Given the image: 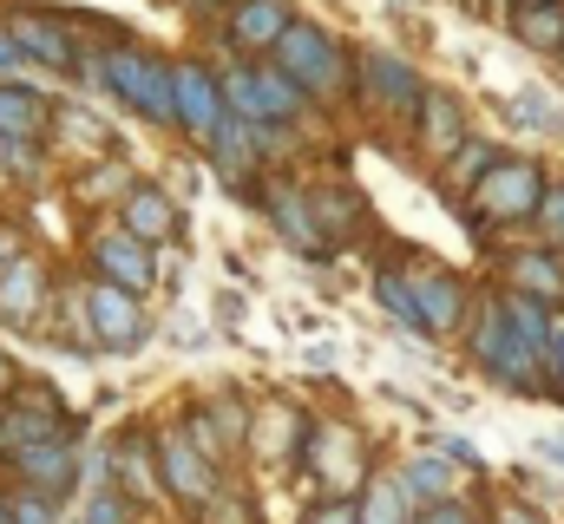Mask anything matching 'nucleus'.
I'll use <instances>...</instances> for the list:
<instances>
[{"mask_svg": "<svg viewBox=\"0 0 564 524\" xmlns=\"http://www.w3.org/2000/svg\"><path fill=\"white\" fill-rule=\"evenodd\" d=\"M79 20V13H73ZM79 33L99 40V73H106V99L126 106L132 119L158 131H177V86H171V53L151 46L139 33L112 26V20H79Z\"/></svg>", "mask_w": 564, "mask_h": 524, "instance_id": "nucleus-1", "label": "nucleus"}, {"mask_svg": "<svg viewBox=\"0 0 564 524\" xmlns=\"http://www.w3.org/2000/svg\"><path fill=\"white\" fill-rule=\"evenodd\" d=\"M466 354H473V368L492 381V387L506 393H552V374H545V354H532L525 341H519V328H512V315H506V295H492V302H479V315L466 321Z\"/></svg>", "mask_w": 564, "mask_h": 524, "instance_id": "nucleus-2", "label": "nucleus"}, {"mask_svg": "<svg viewBox=\"0 0 564 524\" xmlns=\"http://www.w3.org/2000/svg\"><path fill=\"white\" fill-rule=\"evenodd\" d=\"M270 59L308 92V106H335V99H348V86H355V53H348L322 20H308V13L289 20V33L276 40Z\"/></svg>", "mask_w": 564, "mask_h": 524, "instance_id": "nucleus-3", "label": "nucleus"}, {"mask_svg": "<svg viewBox=\"0 0 564 524\" xmlns=\"http://www.w3.org/2000/svg\"><path fill=\"white\" fill-rule=\"evenodd\" d=\"M224 99H230V119H250V125H276L295 131L308 119V92L282 73L276 59H224Z\"/></svg>", "mask_w": 564, "mask_h": 524, "instance_id": "nucleus-4", "label": "nucleus"}, {"mask_svg": "<svg viewBox=\"0 0 564 524\" xmlns=\"http://www.w3.org/2000/svg\"><path fill=\"white\" fill-rule=\"evenodd\" d=\"M539 204H545V171H539L532 157H499V164L479 177V190L459 204V223H466L473 237H486V230H499V223H532Z\"/></svg>", "mask_w": 564, "mask_h": 524, "instance_id": "nucleus-5", "label": "nucleus"}, {"mask_svg": "<svg viewBox=\"0 0 564 524\" xmlns=\"http://www.w3.org/2000/svg\"><path fill=\"white\" fill-rule=\"evenodd\" d=\"M348 99H355L361 112H375V119H408V125H414V112H421V99H426V79L408 53L368 46V53H355V86H348Z\"/></svg>", "mask_w": 564, "mask_h": 524, "instance_id": "nucleus-6", "label": "nucleus"}, {"mask_svg": "<svg viewBox=\"0 0 564 524\" xmlns=\"http://www.w3.org/2000/svg\"><path fill=\"white\" fill-rule=\"evenodd\" d=\"M0 26L13 33V46H20L26 66H46V73L73 79V66H79V53H86L73 13H59V7H26V0H20V7L0 13Z\"/></svg>", "mask_w": 564, "mask_h": 524, "instance_id": "nucleus-7", "label": "nucleus"}, {"mask_svg": "<svg viewBox=\"0 0 564 524\" xmlns=\"http://www.w3.org/2000/svg\"><path fill=\"white\" fill-rule=\"evenodd\" d=\"M171 86H177V138H184L191 151H210V138H217L224 119H230L224 73H217L210 59L184 53V59H171Z\"/></svg>", "mask_w": 564, "mask_h": 524, "instance_id": "nucleus-8", "label": "nucleus"}, {"mask_svg": "<svg viewBox=\"0 0 564 524\" xmlns=\"http://www.w3.org/2000/svg\"><path fill=\"white\" fill-rule=\"evenodd\" d=\"M158 439V485L177 499V505H191V512H204V505H217V459L191 439V426L184 419H171V426H158L151 433Z\"/></svg>", "mask_w": 564, "mask_h": 524, "instance_id": "nucleus-9", "label": "nucleus"}, {"mask_svg": "<svg viewBox=\"0 0 564 524\" xmlns=\"http://www.w3.org/2000/svg\"><path fill=\"white\" fill-rule=\"evenodd\" d=\"M86 328H93L99 354H139L144 341H151V328H158V321H151L144 295L119 288V282L86 275Z\"/></svg>", "mask_w": 564, "mask_h": 524, "instance_id": "nucleus-10", "label": "nucleus"}, {"mask_svg": "<svg viewBox=\"0 0 564 524\" xmlns=\"http://www.w3.org/2000/svg\"><path fill=\"white\" fill-rule=\"evenodd\" d=\"M86 275L119 282V288H132V295H151V288H158V250L139 243L126 223H93V230H86Z\"/></svg>", "mask_w": 564, "mask_h": 524, "instance_id": "nucleus-11", "label": "nucleus"}, {"mask_svg": "<svg viewBox=\"0 0 564 524\" xmlns=\"http://www.w3.org/2000/svg\"><path fill=\"white\" fill-rule=\"evenodd\" d=\"M53 295H59L53 262L40 256V250H26V256L0 275V328H13V335H46Z\"/></svg>", "mask_w": 564, "mask_h": 524, "instance_id": "nucleus-12", "label": "nucleus"}, {"mask_svg": "<svg viewBox=\"0 0 564 524\" xmlns=\"http://www.w3.org/2000/svg\"><path fill=\"white\" fill-rule=\"evenodd\" d=\"M257 210H263V223L276 230L295 256H308V262H328V256H335V250L322 243V230H315L308 184H295V177H263V190H257Z\"/></svg>", "mask_w": 564, "mask_h": 524, "instance_id": "nucleus-13", "label": "nucleus"}, {"mask_svg": "<svg viewBox=\"0 0 564 524\" xmlns=\"http://www.w3.org/2000/svg\"><path fill=\"white\" fill-rule=\"evenodd\" d=\"M7 466H13L20 485H33V492H46V499H66V492L79 485V472H86V459H79V426L46 433V439H26Z\"/></svg>", "mask_w": 564, "mask_h": 524, "instance_id": "nucleus-14", "label": "nucleus"}, {"mask_svg": "<svg viewBox=\"0 0 564 524\" xmlns=\"http://www.w3.org/2000/svg\"><path fill=\"white\" fill-rule=\"evenodd\" d=\"M289 20H295L289 0H237V7L224 13V53H237V59H270L276 40L289 33Z\"/></svg>", "mask_w": 564, "mask_h": 524, "instance_id": "nucleus-15", "label": "nucleus"}, {"mask_svg": "<svg viewBox=\"0 0 564 524\" xmlns=\"http://www.w3.org/2000/svg\"><path fill=\"white\" fill-rule=\"evenodd\" d=\"M112 210H119V223H126L139 243H151V250H164V243H177V237H184V210H177V197H171L164 184H144V177H139Z\"/></svg>", "mask_w": 564, "mask_h": 524, "instance_id": "nucleus-16", "label": "nucleus"}, {"mask_svg": "<svg viewBox=\"0 0 564 524\" xmlns=\"http://www.w3.org/2000/svg\"><path fill=\"white\" fill-rule=\"evenodd\" d=\"M459 138H466V106L453 99V92H440V86H426L421 112H414V144H421V157L440 171L453 151H459Z\"/></svg>", "mask_w": 564, "mask_h": 524, "instance_id": "nucleus-17", "label": "nucleus"}, {"mask_svg": "<svg viewBox=\"0 0 564 524\" xmlns=\"http://www.w3.org/2000/svg\"><path fill=\"white\" fill-rule=\"evenodd\" d=\"M408 275H414V295H421L426 335H433V341H440V335H459V328H466V308H473L466 282H459L453 269H408Z\"/></svg>", "mask_w": 564, "mask_h": 524, "instance_id": "nucleus-18", "label": "nucleus"}, {"mask_svg": "<svg viewBox=\"0 0 564 524\" xmlns=\"http://www.w3.org/2000/svg\"><path fill=\"white\" fill-rule=\"evenodd\" d=\"M59 119V99H46L40 86L26 79H0V138H26V144H46Z\"/></svg>", "mask_w": 564, "mask_h": 524, "instance_id": "nucleus-19", "label": "nucleus"}, {"mask_svg": "<svg viewBox=\"0 0 564 524\" xmlns=\"http://www.w3.org/2000/svg\"><path fill=\"white\" fill-rule=\"evenodd\" d=\"M308 204H315V230H322L328 250H348V243L368 230V197H361L355 184H315Z\"/></svg>", "mask_w": 564, "mask_h": 524, "instance_id": "nucleus-20", "label": "nucleus"}, {"mask_svg": "<svg viewBox=\"0 0 564 524\" xmlns=\"http://www.w3.org/2000/svg\"><path fill=\"white\" fill-rule=\"evenodd\" d=\"M106 485H119L132 505H144V499H151V485H158V439H151V433H139V426H132V433L106 452Z\"/></svg>", "mask_w": 564, "mask_h": 524, "instance_id": "nucleus-21", "label": "nucleus"}, {"mask_svg": "<svg viewBox=\"0 0 564 524\" xmlns=\"http://www.w3.org/2000/svg\"><path fill=\"white\" fill-rule=\"evenodd\" d=\"M499 157H506V151H499L492 138H473V131H466V138H459V151H453V157H446V164L433 171V184H440V190H446L453 204H466V197L479 190V177H486V171H492Z\"/></svg>", "mask_w": 564, "mask_h": 524, "instance_id": "nucleus-22", "label": "nucleus"}, {"mask_svg": "<svg viewBox=\"0 0 564 524\" xmlns=\"http://www.w3.org/2000/svg\"><path fill=\"white\" fill-rule=\"evenodd\" d=\"M375 302L394 315V328H408L414 341H433V335H426V315H421V295H414V275H408L401 262H381V269H375Z\"/></svg>", "mask_w": 564, "mask_h": 524, "instance_id": "nucleus-23", "label": "nucleus"}, {"mask_svg": "<svg viewBox=\"0 0 564 524\" xmlns=\"http://www.w3.org/2000/svg\"><path fill=\"white\" fill-rule=\"evenodd\" d=\"M506 275H512L519 295H539V302L564 308V262L552 256V250H519V256H506Z\"/></svg>", "mask_w": 564, "mask_h": 524, "instance_id": "nucleus-24", "label": "nucleus"}, {"mask_svg": "<svg viewBox=\"0 0 564 524\" xmlns=\"http://www.w3.org/2000/svg\"><path fill=\"white\" fill-rule=\"evenodd\" d=\"M394 479H401V492H408L414 512L440 505V499H453V459H446V452H421V459H408Z\"/></svg>", "mask_w": 564, "mask_h": 524, "instance_id": "nucleus-25", "label": "nucleus"}, {"mask_svg": "<svg viewBox=\"0 0 564 524\" xmlns=\"http://www.w3.org/2000/svg\"><path fill=\"white\" fill-rule=\"evenodd\" d=\"M506 26H512L519 46H532V53H558L564 46V0L558 7H512Z\"/></svg>", "mask_w": 564, "mask_h": 524, "instance_id": "nucleus-26", "label": "nucleus"}, {"mask_svg": "<svg viewBox=\"0 0 564 524\" xmlns=\"http://www.w3.org/2000/svg\"><path fill=\"white\" fill-rule=\"evenodd\" d=\"M132 184H139V177H132V164H126V157H106V164H99V157H86V164H79V177H73V190H79L86 204H119Z\"/></svg>", "mask_w": 564, "mask_h": 524, "instance_id": "nucleus-27", "label": "nucleus"}, {"mask_svg": "<svg viewBox=\"0 0 564 524\" xmlns=\"http://www.w3.org/2000/svg\"><path fill=\"white\" fill-rule=\"evenodd\" d=\"M361 524H421V512L408 505V492H401L394 472H381V479L361 485Z\"/></svg>", "mask_w": 564, "mask_h": 524, "instance_id": "nucleus-28", "label": "nucleus"}, {"mask_svg": "<svg viewBox=\"0 0 564 524\" xmlns=\"http://www.w3.org/2000/svg\"><path fill=\"white\" fill-rule=\"evenodd\" d=\"M512 119L532 131H545V138H564V106L545 92V86H525V92H512Z\"/></svg>", "mask_w": 564, "mask_h": 524, "instance_id": "nucleus-29", "label": "nucleus"}, {"mask_svg": "<svg viewBox=\"0 0 564 524\" xmlns=\"http://www.w3.org/2000/svg\"><path fill=\"white\" fill-rule=\"evenodd\" d=\"M7 524H59V499H46V492L20 485V492L7 499Z\"/></svg>", "mask_w": 564, "mask_h": 524, "instance_id": "nucleus-30", "label": "nucleus"}, {"mask_svg": "<svg viewBox=\"0 0 564 524\" xmlns=\"http://www.w3.org/2000/svg\"><path fill=\"white\" fill-rule=\"evenodd\" d=\"M302 524H361V499L355 492H322V499H308Z\"/></svg>", "mask_w": 564, "mask_h": 524, "instance_id": "nucleus-31", "label": "nucleus"}, {"mask_svg": "<svg viewBox=\"0 0 564 524\" xmlns=\"http://www.w3.org/2000/svg\"><path fill=\"white\" fill-rule=\"evenodd\" d=\"M204 413L217 419V433H224V446H243V439H250V419H257V413H250L243 400H230V393H224V400H210Z\"/></svg>", "mask_w": 564, "mask_h": 524, "instance_id": "nucleus-32", "label": "nucleus"}, {"mask_svg": "<svg viewBox=\"0 0 564 524\" xmlns=\"http://www.w3.org/2000/svg\"><path fill=\"white\" fill-rule=\"evenodd\" d=\"M539 237L552 243V250H564V184H545V204H539Z\"/></svg>", "mask_w": 564, "mask_h": 524, "instance_id": "nucleus-33", "label": "nucleus"}, {"mask_svg": "<svg viewBox=\"0 0 564 524\" xmlns=\"http://www.w3.org/2000/svg\"><path fill=\"white\" fill-rule=\"evenodd\" d=\"M26 250H33V230H26L20 217H0V275L26 256Z\"/></svg>", "mask_w": 564, "mask_h": 524, "instance_id": "nucleus-34", "label": "nucleus"}, {"mask_svg": "<svg viewBox=\"0 0 564 524\" xmlns=\"http://www.w3.org/2000/svg\"><path fill=\"white\" fill-rule=\"evenodd\" d=\"M20 446H26V433H20V413H13V406L0 400V466H7V459H13Z\"/></svg>", "mask_w": 564, "mask_h": 524, "instance_id": "nucleus-35", "label": "nucleus"}, {"mask_svg": "<svg viewBox=\"0 0 564 524\" xmlns=\"http://www.w3.org/2000/svg\"><path fill=\"white\" fill-rule=\"evenodd\" d=\"M421 524H479L473 518V505H459V499H440V505H426Z\"/></svg>", "mask_w": 564, "mask_h": 524, "instance_id": "nucleus-36", "label": "nucleus"}, {"mask_svg": "<svg viewBox=\"0 0 564 524\" xmlns=\"http://www.w3.org/2000/svg\"><path fill=\"white\" fill-rule=\"evenodd\" d=\"M545 374H552V393L564 400V315L552 321V354H545Z\"/></svg>", "mask_w": 564, "mask_h": 524, "instance_id": "nucleus-37", "label": "nucleus"}, {"mask_svg": "<svg viewBox=\"0 0 564 524\" xmlns=\"http://www.w3.org/2000/svg\"><path fill=\"white\" fill-rule=\"evenodd\" d=\"M440 452H446L453 466H466V472H479V452H473L466 439H440Z\"/></svg>", "mask_w": 564, "mask_h": 524, "instance_id": "nucleus-38", "label": "nucleus"}, {"mask_svg": "<svg viewBox=\"0 0 564 524\" xmlns=\"http://www.w3.org/2000/svg\"><path fill=\"white\" fill-rule=\"evenodd\" d=\"M20 66H26V59H20V46H13V33L0 26V79H13Z\"/></svg>", "mask_w": 564, "mask_h": 524, "instance_id": "nucleus-39", "label": "nucleus"}, {"mask_svg": "<svg viewBox=\"0 0 564 524\" xmlns=\"http://www.w3.org/2000/svg\"><path fill=\"white\" fill-rule=\"evenodd\" d=\"M499 524H545V518H539L532 505H506V512H499Z\"/></svg>", "mask_w": 564, "mask_h": 524, "instance_id": "nucleus-40", "label": "nucleus"}, {"mask_svg": "<svg viewBox=\"0 0 564 524\" xmlns=\"http://www.w3.org/2000/svg\"><path fill=\"white\" fill-rule=\"evenodd\" d=\"M20 387V374H13V354H7V348H0V400H7V393Z\"/></svg>", "mask_w": 564, "mask_h": 524, "instance_id": "nucleus-41", "label": "nucleus"}, {"mask_svg": "<svg viewBox=\"0 0 564 524\" xmlns=\"http://www.w3.org/2000/svg\"><path fill=\"white\" fill-rule=\"evenodd\" d=\"M539 452H545V459H552V466H564V433H552V439H545V446H539Z\"/></svg>", "mask_w": 564, "mask_h": 524, "instance_id": "nucleus-42", "label": "nucleus"}, {"mask_svg": "<svg viewBox=\"0 0 564 524\" xmlns=\"http://www.w3.org/2000/svg\"><path fill=\"white\" fill-rule=\"evenodd\" d=\"M197 7H204V13H230L237 0H197Z\"/></svg>", "mask_w": 564, "mask_h": 524, "instance_id": "nucleus-43", "label": "nucleus"}, {"mask_svg": "<svg viewBox=\"0 0 564 524\" xmlns=\"http://www.w3.org/2000/svg\"><path fill=\"white\" fill-rule=\"evenodd\" d=\"M486 13H512V0H486Z\"/></svg>", "mask_w": 564, "mask_h": 524, "instance_id": "nucleus-44", "label": "nucleus"}, {"mask_svg": "<svg viewBox=\"0 0 564 524\" xmlns=\"http://www.w3.org/2000/svg\"><path fill=\"white\" fill-rule=\"evenodd\" d=\"M512 7H558V0H512Z\"/></svg>", "mask_w": 564, "mask_h": 524, "instance_id": "nucleus-45", "label": "nucleus"}, {"mask_svg": "<svg viewBox=\"0 0 564 524\" xmlns=\"http://www.w3.org/2000/svg\"><path fill=\"white\" fill-rule=\"evenodd\" d=\"M0 184H7V138H0Z\"/></svg>", "mask_w": 564, "mask_h": 524, "instance_id": "nucleus-46", "label": "nucleus"}, {"mask_svg": "<svg viewBox=\"0 0 564 524\" xmlns=\"http://www.w3.org/2000/svg\"><path fill=\"white\" fill-rule=\"evenodd\" d=\"M0 524H7V499H0Z\"/></svg>", "mask_w": 564, "mask_h": 524, "instance_id": "nucleus-47", "label": "nucleus"}, {"mask_svg": "<svg viewBox=\"0 0 564 524\" xmlns=\"http://www.w3.org/2000/svg\"><path fill=\"white\" fill-rule=\"evenodd\" d=\"M558 59H564V46H558Z\"/></svg>", "mask_w": 564, "mask_h": 524, "instance_id": "nucleus-48", "label": "nucleus"}]
</instances>
